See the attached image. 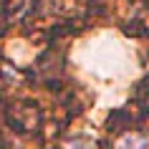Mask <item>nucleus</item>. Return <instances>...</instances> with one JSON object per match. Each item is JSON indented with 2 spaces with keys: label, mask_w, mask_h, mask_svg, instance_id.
Masks as SVG:
<instances>
[{
  "label": "nucleus",
  "mask_w": 149,
  "mask_h": 149,
  "mask_svg": "<svg viewBox=\"0 0 149 149\" xmlns=\"http://www.w3.org/2000/svg\"><path fill=\"white\" fill-rule=\"evenodd\" d=\"M79 63L84 68L104 81H121L136 73L132 51L111 33H101L79 51Z\"/></svg>",
  "instance_id": "obj_1"
},
{
  "label": "nucleus",
  "mask_w": 149,
  "mask_h": 149,
  "mask_svg": "<svg viewBox=\"0 0 149 149\" xmlns=\"http://www.w3.org/2000/svg\"><path fill=\"white\" fill-rule=\"evenodd\" d=\"M68 149H94V144H88V141H79V139H73V141H68Z\"/></svg>",
  "instance_id": "obj_3"
},
{
  "label": "nucleus",
  "mask_w": 149,
  "mask_h": 149,
  "mask_svg": "<svg viewBox=\"0 0 149 149\" xmlns=\"http://www.w3.org/2000/svg\"><path fill=\"white\" fill-rule=\"evenodd\" d=\"M149 147V136L144 134H124L116 141V149H147Z\"/></svg>",
  "instance_id": "obj_2"
}]
</instances>
